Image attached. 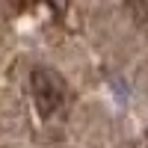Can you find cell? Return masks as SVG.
Here are the masks:
<instances>
[{"label":"cell","mask_w":148,"mask_h":148,"mask_svg":"<svg viewBox=\"0 0 148 148\" xmlns=\"http://www.w3.org/2000/svg\"><path fill=\"white\" fill-rule=\"evenodd\" d=\"M33 101H36V107H39V113L45 119L53 116L56 110L65 104V83H62V77L53 74V71L39 68L33 74Z\"/></svg>","instance_id":"obj_1"},{"label":"cell","mask_w":148,"mask_h":148,"mask_svg":"<svg viewBox=\"0 0 148 148\" xmlns=\"http://www.w3.org/2000/svg\"><path fill=\"white\" fill-rule=\"evenodd\" d=\"M47 6H51L56 15H65V9H68V0H45Z\"/></svg>","instance_id":"obj_2"}]
</instances>
